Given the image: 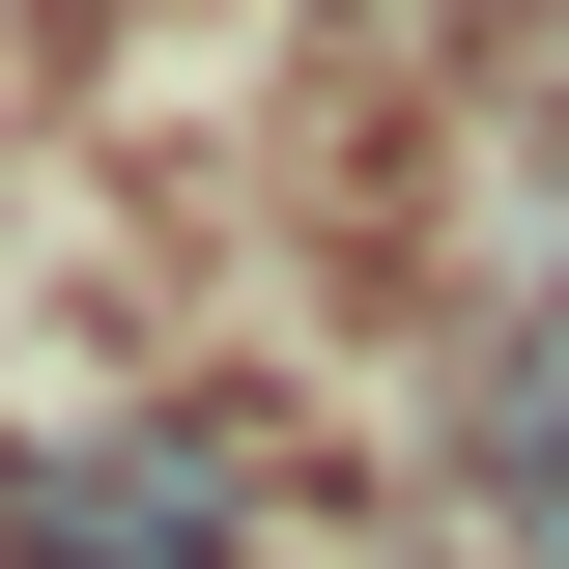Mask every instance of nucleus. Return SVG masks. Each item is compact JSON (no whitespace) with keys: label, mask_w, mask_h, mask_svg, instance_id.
I'll return each instance as SVG.
<instances>
[{"label":"nucleus","mask_w":569,"mask_h":569,"mask_svg":"<svg viewBox=\"0 0 569 569\" xmlns=\"http://www.w3.org/2000/svg\"><path fill=\"white\" fill-rule=\"evenodd\" d=\"M485 485H512V541L569 569V399H512V427H485Z\"/></svg>","instance_id":"2"},{"label":"nucleus","mask_w":569,"mask_h":569,"mask_svg":"<svg viewBox=\"0 0 569 569\" xmlns=\"http://www.w3.org/2000/svg\"><path fill=\"white\" fill-rule=\"evenodd\" d=\"M0 541H29V569H200V541H228V456H171V427L29 456V485H0Z\"/></svg>","instance_id":"1"}]
</instances>
